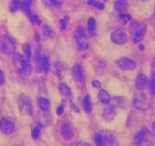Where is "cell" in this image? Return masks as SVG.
Instances as JSON below:
<instances>
[{
    "instance_id": "6da1fadb",
    "label": "cell",
    "mask_w": 155,
    "mask_h": 146,
    "mask_svg": "<svg viewBox=\"0 0 155 146\" xmlns=\"http://www.w3.org/2000/svg\"><path fill=\"white\" fill-rule=\"evenodd\" d=\"M95 146H119L115 135L112 132L102 130L95 134Z\"/></svg>"
},
{
    "instance_id": "7a4b0ae2",
    "label": "cell",
    "mask_w": 155,
    "mask_h": 146,
    "mask_svg": "<svg viewBox=\"0 0 155 146\" xmlns=\"http://www.w3.org/2000/svg\"><path fill=\"white\" fill-rule=\"evenodd\" d=\"M133 105L139 110H148L152 106V101L145 93H140L134 97Z\"/></svg>"
},
{
    "instance_id": "3957f363",
    "label": "cell",
    "mask_w": 155,
    "mask_h": 146,
    "mask_svg": "<svg viewBox=\"0 0 155 146\" xmlns=\"http://www.w3.org/2000/svg\"><path fill=\"white\" fill-rule=\"evenodd\" d=\"M18 103L19 110L23 115H28V116H32L34 114V108H32V103L28 96L26 95H21L17 100Z\"/></svg>"
},
{
    "instance_id": "277c9868",
    "label": "cell",
    "mask_w": 155,
    "mask_h": 146,
    "mask_svg": "<svg viewBox=\"0 0 155 146\" xmlns=\"http://www.w3.org/2000/svg\"><path fill=\"white\" fill-rule=\"evenodd\" d=\"M15 42L11 37L1 36L0 37V50L5 54H13L15 52Z\"/></svg>"
},
{
    "instance_id": "5b68a950",
    "label": "cell",
    "mask_w": 155,
    "mask_h": 146,
    "mask_svg": "<svg viewBox=\"0 0 155 146\" xmlns=\"http://www.w3.org/2000/svg\"><path fill=\"white\" fill-rule=\"evenodd\" d=\"M0 131L2 133L10 135L15 131V122L12 118L9 117H2L0 119Z\"/></svg>"
},
{
    "instance_id": "8992f818",
    "label": "cell",
    "mask_w": 155,
    "mask_h": 146,
    "mask_svg": "<svg viewBox=\"0 0 155 146\" xmlns=\"http://www.w3.org/2000/svg\"><path fill=\"white\" fill-rule=\"evenodd\" d=\"M74 38L80 50H87L88 49V43L86 41V33L82 27H79V28L75 29Z\"/></svg>"
},
{
    "instance_id": "52a82bcc",
    "label": "cell",
    "mask_w": 155,
    "mask_h": 146,
    "mask_svg": "<svg viewBox=\"0 0 155 146\" xmlns=\"http://www.w3.org/2000/svg\"><path fill=\"white\" fill-rule=\"evenodd\" d=\"M111 40L115 44H125L128 41V36L123 29H116L111 34Z\"/></svg>"
},
{
    "instance_id": "ba28073f",
    "label": "cell",
    "mask_w": 155,
    "mask_h": 146,
    "mask_svg": "<svg viewBox=\"0 0 155 146\" xmlns=\"http://www.w3.org/2000/svg\"><path fill=\"white\" fill-rule=\"evenodd\" d=\"M61 136L64 137V140H66V141H71L75 135L74 128H73L72 124L69 123V122L63 123V126H61Z\"/></svg>"
},
{
    "instance_id": "9c48e42d",
    "label": "cell",
    "mask_w": 155,
    "mask_h": 146,
    "mask_svg": "<svg viewBox=\"0 0 155 146\" xmlns=\"http://www.w3.org/2000/svg\"><path fill=\"white\" fill-rule=\"evenodd\" d=\"M150 139V131L147 128H142L138 133L134 136V144L136 146H141L145 141Z\"/></svg>"
},
{
    "instance_id": "30bf717a",
    "label": "cell",
    "mask_w": 155,
    "mask_h": 146,
    "mask_svg": "<svg viewBox=\"0 0 155 146\" xmlns=\"http://www.w3.org/2000/svg\"><path fill=\"white\" fill-rule=\"evenodd\" d=\"M116 65L123 71H133L136 68L137 64H136L135 61H133L129 57H121L116 61Z\"/></svg>"
},
{
    "instance_id": "8fae6325",
    "label": "cell",
    "mask_w": 155,
    "mask_h": 146,
    "mask_svg": "<svg viewBox=\"0 0 155 146\" xmlns=\"http://www.w3.org/2000/svg\"><path fill=\"white\" fill-rule=\"evenodd\" d=\"M145 33H147V26H145L144 24H140L138 27H137V28H136L135 32H134L133 41L135 42V43H138V42H140L141 40L144 38Z\"/></svg>"
},
{
    "instance_id": "7c38bea8",
    "label": "cell",
    "mask_w": 155,
    "mask_h": 146,
    "mask_svg": "<svg viewBox=\"0 0 155 146\" xmlns=\"http://www.w3.org/2000/svg\"><path fill=\"white\" fill-rule=\"evenodd\" d=\"M72 77L78 82H83L85 80V74L83 71L82 66L80 64H75L72 67Z\"/></svg>"
},
{
    "instance_id": "4fadbf2b",
    "label": "cell",
    "mask_w": 155,
    "mask_h": 146,
    "mask_svg": "<svg viewBox=\"0 0 155 146\" xmlns=\"http://www.w3.org/2000/svg\"><path fill=\"white\" fill-rule=\"evenodd\" d=\"M149 85V78L143 74H139L136 78V88L138 91H144Z\"/></svg>"
},
{
    "instance_id": "5bb4252c",
    "label": "cell",
    "mask_w": 155,
    "mask_h": 146,
    "mask_svg": "<svg viewBox=\"0 0 155 146\" xmlns=\"http://www.w3.org/2000/svg\"><path fill=\"white\" fill-rule=\"evenodd\" d=\"M12 60H13V65H14L15 69L17 71H22L24 66L26 65V63H28V62L25 61V58L19 53H13Z\"/></svg>"
},
{
    "instance_id": "9a60e30c",
    "label": "cell",
    "mask_w": 155,
    "mask_h": 146,
    "mask_svg": "<svg viewBox=\"0 0 155 146\" xmlns=\"http://www.w3.org/2000/svg\"><path fill=\"white\" fill-rule=\"evenodd\" d=\"M116 113H115V108H114L113 105L111 106H107L104 110H102V117L106 121H111L114 119Z\"/></svg>"
},
{
    "instance_id": "2e32d148",
    "label": "cell",
    "mask_w": 155,
    "mask_h": 146,
    "mask_svg": "<svg viewBox=\"0 0 155 146\" xmlns=\"http://www.w3.org/2000/svg\"><path fill=\"white\" fill-rule=\"evenodd\" d=\"M98 100H99L100 103L107 105L111 102V96H110V94L107 92L106 90H102L101 89V90L99 91V93H98Z\"/></svg>"
},
{
    "instance_id": "e0dca14e",
    "label": "cell",
    "mask_w": 155,
    "mask_h": 146,
    "mask_svg": "<svg viewBox=\"0 0 155 146\" xmlns=\"http://www.w3.org/2000/svg\"><path fill=\"white\" fill-rule=\"evenodd\" d=\"M38 106L40 107V109L43 112H48L51 108V103L50 101L44 99V97H39L38 99Z\"/></svg>"
},
{
    "instance_id": "ac0fdd59",
    "label": "cell",
    "mask_w": 155,
    "mask_h": 146,
    "mask_svg": "<svg viewBox=\"0 0 155 146\" xmlns=\"http://www.w3.org/2000/svg\"><path fill=\"white\" fill-rule=\"evenodd\" d=\"M59 92H61V94L63 96L67 97V99L72 97V91H71V89L66 83H61L59 85Z\"/></svg>"
},
{
    "instance_id": "d6986e66",
    "label": "cell",
    "mask_w": 155,
    "mask_h": 146,
    "mask_svg": "<svg viewBox=\"0 0 155 146\" xmlns=\"http://www.w3.org/2000/svg\"><path fill=\"white\" fill-rule=\"evenodd\" d=\"M83 108H84L85 112L88 113V114L93 110V103H92L90 95H86V96L84 97V100H83Z\"/></svg>"
},
{
    "instance_id": "ffe728a7",
    "label": "cell",
    "mask_w": 155,
    "mask_h": 146,
    "mask_svg": "<svg viewBox=\"0 0 155 146\" xmlns=\"http://www.w3.org/2000/svg\"><path fill=\"white\" fill-rule=\"evenodd\" d=\"M127 8V0H116L114 3V9L119 12H123Z\"/></svg>"
},
{
    "instance_id": "44dd1931",
    "label": "cell",
    "mask_w": 155,
    "mask_h": 146,
    "mask_svg": "<svg viewBox=\"0 0 155 146\" xmlns=\"http://www.w3.org/2000/svg\"><path fill=\"white\" fill-rule=\"evenodd\" d=\"M96 25H97L96 19H93V17L88 19V22H87V30H88L91 36H93V35L95 34V32H96Z\"/></svg>"
},
{
    "instance_id": "7402d4cb",
    "label": "cell",
    "mask_w": 155,
    "mask_h": 146,
    "mask_svg": "<svg viewBox=\"0 0 155 146\" xmlns=\"http://www.w3.org/2000/svg\"><path fill=\"white\" fill-rule=\"evenodd\" d=\"M23 50H24V55H25V61L28 62L31 60V56H32V53H31V47H30V44L26 43L24 44V47H23Z\"/></svg>"
},
{
    "instance_id": "603a6c76",
    "label": "cell",
    "mask_w": 155,
    "mask_h": 146,
    "mask_svg": "<svg viewBox=\"0 0 155 146\" xmlns=\"http://www.w3.org/2000/svg\"><path fill=\"white\" fill-rule=\"evenodd\" d=\"M10 10H11V12L22 10V2L19 0H12L11 3H10Z\"/></svg>"
},
{
    "instance_id": "cb8c5ba5",
    "label": "cell",
    "mask_w": 155,
    "mask_h": 146,
    "mask_svg": "<svg viewBox=\"0 0 155 146\" xmlns=\"http://www.w3.org/2000/svg\"><path fill=\"white\" fill-rule=\"evenodd\" d=\"M42 132V126L41 124H38V126L34 127L31 130V136L34 137L35 140H37L40 136V134H41Z\"/></svg>"
},
{
    "instance_id": "d4e9b609",
    "label": "cell",
    "mask_w": 155,
    "mask_h": 146,
    "mask_svg": "<svg viewBox=\"0 0 155 146\" xmlns=\"http://www.w3.org/2000/svg\"><path fill=\"white\" fill-rule=\"evenodd\" d=\"M69 16H67V15H65L64 17H61V21H59V28L61 29V30H65L66 28H67L68 24H69Z\"/></svg>"
},
{
    "instance_id": "484cf974",
    "label": "cell",
    "mask_w": 155,
    "mask_h": 146,
    "mask_svg": "<svg viewBox=\"0 0 155 146\" xmlns=\"http://www.w3.org/2000/svg\"><path fill=\"white\" fill-rule=\"evenodd\" d=\"M43 2L48 7L57 8L61 5V0H43Z\"/></svg>"
},
{
    "instance_id": "4316f807",
    "label": "cell",
    "mask_w": 155,
    "mask_h": 146,
    "mask_svg": "<svg viewBox=\"0 0 155 146\" xmlns=\"http://www.w3.org/2000/svg\"><path fill=\"white\" fill-rule=\"evenodd\" d=\"M149 88H150V92L152 95H155V74H152V77L149 80Z\"/></svg>"
},
{
    "instance_id": "83f0119b",
    "label": "cell",
    "mask_w": 155,
    "mask_h": 146,
    "mask_svg": "<svg viewBox=\"0 0 155 146\" xmlns=\"http://www.w3.org/2000/svg\"><path fill=\"white\" fill-rule=\"evenodd\" d=\"M43 35L45 37L51 38V37L54 36V32L52 30V28H50V26H48V25H44V26H43Z\"/></svg>"
},
{
    "instance_id": "f1b7e54d",
    "label": "cell",
    "mask_w": 155,
    "mask_h": 146,
    "mask_svg": "<svg viewBox=\"0 0 155 146\" xmlns=\"http://www.w3.org/2000/svg\"><path fill=\"white\" fill-rule=\"evenodd\" d=\"M21 73L24 76H28L29 74L31 73V66L29 65V63H26V65L24 66V68H23V71Z\"/></svg>"
},
{
    "instance_id": "f546056e",
    "label": "cell",
    "mask_w": 155,
    "mask_h": 146,
    "mask_svg": "<svg viewBox=\"0 0 155 146\" xmlns=\"http://www.w3.org/2000/svg\"><path fill=\"white\" fill-rule=\"evenodd\" d=\"M30 19H31V22L34 23L35 25H40L41 24V21H40V19H39L38 15L36 14H30Z\"/></svg>"
},
{
    "instance_id": "4dcf8cb0",
    "label": "cell",
    "mask_w": 155,
    "mask_h": 146,
    "mask_svg": "<svg viewBox=\"0 0 155 146\" xmlns=\"http://www.w3.org/2000/svg\"><path fill=\"white\" fill-rule=\"evenodd\" d=\"M120 19H121L123 23H128V22H130L131 16L128 14H121L120 15Z\"/></svg>"
},
{
    "instance_id": "1f68e13d",
    "label": "cell",
    "mask_w": 155,
    "mask_h": 146,
    "mask_svg": "<svg viewBox=\"0 0 155 146\" xmlns=\"http://www.w3.org/2000/svg\"><path fill=\"white\" fill-rule=\"evenodd\" d=\"M55 74L57 76H61V74H63V69H61V66L59 63H57L55 65Z\"/></svg>"
},
{
    "instance_id": "d6a6232c",
    "label": "cell",
    "mask_w": 155,
    "mask_h": 146,
    "mask_svg": "<svg viewBox=\"0 0 155 146\" xmlns=\"http://www.w3.org/2000/svg\"><path fill=\"white\" fill-rule=\"evenodd\" d=\"M5 74H3L2 71H0V85H2L5 83Z\"/></svg>"
},
{
    "instance_id": "836d02e7",
    "label": "cell",
    "mask_w": 155,
    "mask_h": 146,
    "mask_svg": "<svg viewBox=\"0 0 155 146\" xmlns=\"http://www.w3.org/2000/svg\"><path fill=\"white\" fill-rule=\"evenodd\" d=\"M92 85H93L94 88H96V89H99V88L101 87V83H100L98 80H94V81L92 82Z\"/></svg>"
},
{
    "instance_id": "e575fe53",
    "label": "cell",
    "mask_w": 155,
    "mask_h": 146,
    "mask_svg": "<svg viewBox=\"0 0 155 146\" xmlns=\"http://www.w3.org/2000/svg\"><path fill=\"white\" fill-rule=\"evenodd\" d=\"M56 113H57V115H59V116L64 114V106H63V105L58 107V108H57V112H56Z\"/></svg>"
},
{
    "instance_id": "d590c367",
    "label": "cell",
    "mask_w": 155,
    "mask_h": 146,
    "mask_svg": "<svg viewBox=\"0 0 155 146\" xmlns=\"http://www.w3.org/2000/svg\"><path fill=\"white\" fill-rule=\"evenodd\" d=\"M75 146H92L88 143H84V142H79V143L75 144Z\"/></svg>"
},
{
    "instance_id": "8d00e7d4",
    "label": "cell",
    "mask_w": 155,
    "mask_h": 146,
    "mask_svg": "<svg viewBox=\"0 0 155 146\" xmlns=\"http://www.w3.org/2000/svg\"><path fill=\"white\" fill-rule=\"evenodd\" d=\"M96 2H97L96 0H88V2H87V3H88L90 5H95V3H96Z\"/></svg>"
},
{
    "instance_id": "74e56055",
    "label": "cell",
    "mask_w": 155,
    "mask_h": 146,
    "mask_svg": "<svg viewBox=\"0 0 155 146\" xmlns=\"http://www.w3.org/2000/svg\"><path fill=\"white\" fill-rule=\"evenodd\" d=\"M22 3H26V5H31V0H23Z\"/></svg>"
},
{
    "instance_id": "f35d334b",
    "label": "cell",
    "mask_w": 155,
    "mask_h": 146,
    "mask_svg": "<svg viewBox=\"0 0 155 146\" xmlns=\"http://www.w3.org/2000/svg\"><path fill=\"white\" fill-rule=\"evenodd\" d=\"M152 132H153V134L155 135V121L153 122V124H152Z\"/></svg>"
},
{
    "instance_id": "ab89813d",
    "label": "cell",
    "mask_w": 155,
    "mask_h": 146,
    "mask_svg": "<svg viewBox=\"0 0 155 146\" xmlns=\"http://www.w3.org/2000/svg\"><path fill=\"white\" fill-rule=\"evenodd\" d=\"M154 19H155V11H154Z\"/></svg>"
},
{
    "instance_id": "60d3db41",
    "label": "cell",
    "mask_w": 155,
    "mask_h": 146,
    "mask_svg": "<svg viewBox=\"0 0 155 146\" xmlns=\"http://www.w3.org/2000/svg\"><path fill=\"white\" fill-rule=\"evenodd\" d=\"M141 1H145V0H141Z\"/></svg>"
},
{
    "instance_id": "b9f144b4",
    "label": "cell",
    "mask_w": 155,
    "mask_h": 146,
    "mask_svg": "<svg viewBox=\"0 0 155 146\" xmlns=\"http://www.w3.org/2000/svg\"><path fill=\"white\" fill-rule=\"evenodd\" d=\"M154 96H155V95H154Z\"/></svg>"
}]
</instances>
